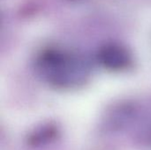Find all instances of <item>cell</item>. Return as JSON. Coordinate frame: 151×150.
I'll use <instances>...</instances> for the list:
<instances>
[{
  "label": "cell",
  "instance_id": "cell-1",
  "mask_svg": "<svg viewBox=\"0 0 151 150\" xmlns=\"http://www.w3.org/2000/svg\"><path fill=\"white\" fill-rule=\"evenodd\" d=\"M42 65L47 77L60 85L74 83L77 80L81 79L82 72H85L82 68H78L76 63L70 62L69 59L62 56L47 57L46 61Z\"/></svg>",
  "mask_w": 151,
  "mask_h": 150
},
{
  "label": "cell",
  "instance_id": "cell-2",
  "mask_svg": "<svg viewBox=\"0 0 151 150\" xmlns=\"http://www.w3.org/2000/svg\"><path fill=\"white\" fill-rule=\"evenodd\" d=\"M101 58L106 65L121 67L128 63V55L125 50L117 45L105 46L101 52Z\"/></svg>",
  "mask_w": 151,
  "mask_h": 150
}]
</instances>
